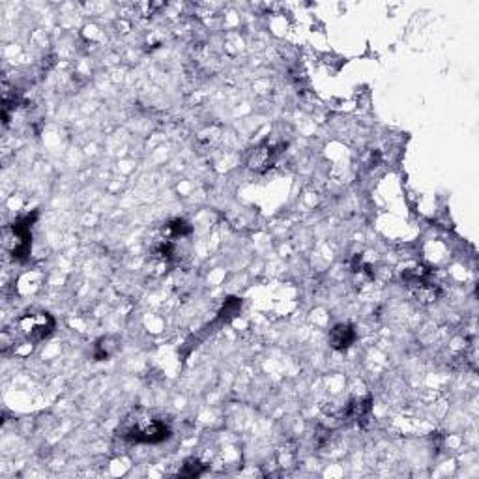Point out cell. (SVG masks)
I'll return each mask as SVG.
<instances>
[{"label": "cell", "mask_w": 479, "mask_h": 479, "mask_svg": "<svg viewBox=\"0 0 479 479\" xmlns=\"http://www.w3.org/2000/svg\"><path fill=\"white\" fill-rule=\"evenodd\" d=\"M279 154L281 147L272 145V142H263V145H258V147H255L249 152V156H247V167L253 172L263 175V172H266V170L274 167V163L279 158Z\"/></svg>", "instance_id": "3957f363"}, {"label": "cell", "mask_w": 479, "mask_h": 479, "mask_svg": "<svg viewBox=\"0 0 479 479\" xmlns=\"http://www.w3.org/2000/svg\"><path fill=\"white\" fill-rule=\"evenodd\" d=\"M205 472H206V464H202L199 459L191 457V459L184 461L182 468L178 470V478H199V476H202Z\"/></svg>", "instance_id": "9c48e42d"}, {"label": "cell", "mask_w": 479, "mask_h": 479, "mask_svg": "<svg viewBox=\"0 0 479 479\" xmlns=\"http://www.w3.org/2000/svg\"><path fill=\"white\" fill-rule=\"evenodd\" d=\"M19 327L30 343H40L54 332V318L49 313H29L21 316Z\"/></svg>", "instance_id": "7a4b0ae2"}, {"label": "cell", "mask_w": 479, "mask_h": 479, "mask_svg": "<svg viewBox=\"0 0 479 479\" xmlns=\"http://www.w3.org/2000/svg\"><path fill=\"white\" fill-rule=\"evenodd\" d=\"M373 410V397L365 395V397L352 399L351 403L346 404V408L341 412V418L345 421H354L358 425H365Z\"/></svg>", "instance_id": "277c9868"}, {"label": "cell", "mask_w": 479, "mask_h": 479, "mask_svg": "<svg viewBox=\"0 0 479 479\" xmlns=\"http://www.w3.org/2000/svg\"><path fill=\"white\" fill-rule=\"evenodd\" d=\"M191 233H193V227H191L186 219H180V217L170 219V221L165 223L163 227V238L167 240L187 238V236H191Z\"/></svg>", "instance_id": "52a82bcc"}, {"label": "cell", "mask_w": 479, "mask_h": 479, "mask_svg": "<svg viewBox=\"0 0 479 479\" xmlns=\"http://www.w3.org/2000/svg\"><path fill=\"white\" fill-rule=\"evenodd\" d=\"M170 436V427L156 418H137L122 427V439L131 444H161Z\"/></svg>", "instance_id": "6da1fadb"}, {"label": "cell", "mask_w": 479, "mask_h": 479, "mask_svg": "<svg viewBox=\"0 0 479 479\" xmlns=\"http://www.w3.org/2000/svg\"><path fill=\"white\" fill-rule=\"evenodd\" d=\"M118 341L115 337H101V339L96 341L94 345V360L96 362H103V360H109L111 356H115L118 352Z\"/></svg>", "instance_id": "ba28073f"}, {"label": "cell", "mask_w": 479, "mask_h": 479, "mask_svg": "<svg viewBox=\"0 0 479 479\" xmlns=\"http://www.w3.org/2000/svg\"><path fill=\"white\" fill-rule=\"evenodd\" d=\"M354 341H356V330L351 324H337L330 332V345H332L333 351H348L354 345Z\"/></svg>", "instance_id": "8992f818"}, {"label": "cell", "mask_w": 479, "mask_h": 479, "mask_svg": "<svg viewBox=\"0 0 479 479\" xmlns=\"http://www.w3.org/2000/svg\"><path fill=\"white\" fill-rule=\"evenodd\" d=\"M410 293H412L418 304L431 305L442 296V286L436 281H433V277H429V279H423L418 285L410 286Z\"/></svg>", "instance_id": "5b68a950"}]
</instances>
